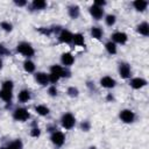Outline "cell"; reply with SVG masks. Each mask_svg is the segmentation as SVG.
<instances>
[{
	"label": "cell",
	"instance_id": "obj_14",
	"mask_svg": "<svg viewBox=\"0 0 149 149\" xmlns=\"http://www.w3.org/2000/svg\"><path fill=\"white\" fill-rule=\"evenodd\" d=\"M36 80L41 85H45L49 81V77L45 73H43V72H38V73H36Z\"/></svg>",
	"mask_w": 149,
	"mask_h": 149
},
{
	"label": "cell",
	"instance_id": "obj_16",
	"mask_svg": "<svg viewBox=\"0 0 149 149\" xmlns=\"http://www.w3.org/2000/svg\"><path fill=\"white\" fill-rule=\"evenodd\" d=\"M137 30H139V33H140V34H142V35L147 36V35L149 34V26H148V23H147V22L141 23V24L137 27Z\"/></svg>",
	"mask_w": 149,
	"mask_h": 149
},
{
	"label": "cell",
	"instance_id": "obj_2",
	"mask_svg": "<svg viewBox=\"0 0 149 149\" xmlns=\"http://www.w3.org/2000/svg\"><path fill=\"white\" fill-rule=\"evenodd\" d=\"M17 51L21 52L22 55L27 56V57H30V56L34 55V49L28 43H21V44H19L17 45Z\"/></svg>",
	"mask_w": 149,
	"mask_h": 149
},
{
	"label": "cell",
	"instance_id": "obj_11",
	"mask_svg": "<svg viewBox=\"0 0 149 149\" xmlns=\"http://www.w3.org/2000/svg\"><path fill=\"white\" fill-rule=\"evenodd\" d=\"M73 61H74V58L70 52H65L62 55V63L64 65H71L73 63Z\"/></svg>",
	"mask_w": 149,
	"mask_h": 149
},
{
	"label": "cell",
	"instance_id": "obj_35",
	"mask_svg": "<svg viewBox=\"0 0 149 149\" xmlns=\"http://www.w3.org/2000/svg\"><path fill=\"white\" fill-rule=\"evenodd\" d=\"M81 127H83L85 130H87V129H88V125H87V123H83V125H81Z\"/></svg>",
	"mask_w": 149,
	"mask_h": 149
},
{
	"label": "cell",
	"instance_id": "obj_15",
	"mask_svg": "<svg viewBox=\"0 0 149 149\" xmlns=\"http://www.w3.org/2000/svg\"><path fill=\"white\" fill-rule=\"evenodd\" d=\"M0 98L3 99L5 101H10V99H12V91L2 88L0 91Z\"/></svg>",
	"mask_w": 149,
	"mask_h": 149
},
{
	"label": "cell",
	"instance_id": "obj_38",
	"mask_svg": "<svg viewBox=\"0 0 149 149\" xmlns=\"http://www.w3.org/2000/svg\"><path fill=\"white\" fill-rule=\"evenodd\" d=\"M0 149H5V148H0Z\"/></svg>",
	"mask_w": 149,
	"mask_h": 149
},
{
	"label": "cell",
	"instance_id": "obj_17",
	"mask_svg": "<svg viewBox=\"0 0 149 149\" xmlns=\"http://www.w3.org/2000/svg\"><path fill=\"white\" fill-rule=\"evenodd\" d=\"M147 1H144V0H136V1H134V7L137 9V10H144L146 9V7H147Z\"/></svg>",
	"mask_w": 149,
	"mask_h": 149
},
{
	"label": "cell",
	"instance_id": "obj_1",
	"mask_svg": "<svg viewBox=\"0 0 149 149\" xmlns=\"http://www.w3.org/2000/svg\"><path fill=\"white\" fill-rule=\"evenodd\" d=\"M74 123H76V120H74V118H73L72 114L66 113V114L63 115V118H62V125H63L64 128L71 129L74 126Z\"/></svg>",
	"mask_w": 149,
	"mask_h": 149
},
{
	"label": "cell",
	"instance_id": "obj_26",
	"mask_svg": "<svg viewBox=\"0 0 149 149\" xmlns=\"http://www.w3.org/2000/svg\"><path fill=\"white\" fill-rule=\"evenodd\" d=\"M106 49H107V51H108L109 54H115V52H116V47H115V44L112 43V42L106 43Z\"/></svg>",
	"mask_w": 149,
	"mask_h": 149
},
{
	"label": "cell",
	"instance_id": "obj_37",
	"mask_svg": "<svg viewBox=\"0 0 149 149\" xmlns=\"http://www.w3.org/2000/svg\"><path fill=\"white\" fill-rule=\"evenodd\" d=\"M1 65H2V62H1V59H0V68H1Z\"/></svg>",
	"mask_w": 149,
	"mask_h": 149
},
{
	"label": "cell",
	"instance_id": "obj_28",
	"mask_svg": "<svg viewBox=\"0 0 149 149\" xmlns=\"http://www.w3.org/2000/svg\"><path fill=\"white\" fill-rule=\"evenodd\" d=\"M2 88H5V90H9V91H12V88H13V83H12V81H9V80H7V81H5V83L2 84Z\"/></svg>",
	"mask_w": 149,
	"mask_h": 149
},
{
	"label": "cell",
	"instance_id": "obj_34",
	"mask_svg": "<svg viewBox=\"0 0 149 149\" xmlns=\"http://www.w3.org/2000/svg\"><path fill=\"white\" fill-rule=\"evenodd\" d=\"M16 5H19V6H23V5H26V1H16Z\"/></svg>",
	"mask_w": 149,
	"mask_h": 149
},
{
	"label": "cell",
	"instance_id": "obj_36",
	"mask_svg": "<svg viewBox=\"0 0 149 149\" xmlns=\"http://www.w3.org/2000/svg\"><path fill=\"white\" fill-rule=\"evenodd\" d=\"M3 52H6V50L3 49V47H0V54H3Z\"/></svg>",
	"mask_w": 149,
	"mask_h": 149
},
{
	"label": "cell",
	"instance_id": "obj_9",
	"mask_svg": "<svg viewBox=\"0 0 149 149\" xmlns=\"http://www.w3.org/2000/svg\"><path fill=\"white\" fill-rule=\"evenodd\" d=\"M112 37H113V40H114L115 42L121 43V44L126 43V41H127V35H126L125 33H121V31L113 34V36H112Z\"/></svg>",
	"mask_w": 149,
	"mask_h": 149
},
{
	"label": "cell",
	"instance_id": "obj_29",
	"mask_svg": "<svg viewBox=\"0 0 149 149\" xmlns=\"http://www.w3.org/2000/svg\"><path fill=\"white\" fill-rule=\"evenodd\" d=\"M68 93H69L70 95H72V97H76V95L78 94V90L74 88V87H70V88L68 90Z\"/></svg>",
	"mask_w": 149,
	"mask_h": 149
},
{
	"label": "cell",
	"instance_id": "obj_7",
	"mask_svg": "<svg viewBox=\"0 0 149 149\" xmlns=\"http://www.w3.org/2000/svg\"><path fill=\"white\" fill-rule=\"evenodd\" d=\"M100 84H101L102 87L111 88V87H113V86L115 85V80H114L113 78H111V77H104V78H101Z\"/></svg>",
	"mask_w": 149,
	"mask_h": 149
},
{
	"label": "cell",
	"instance_id": "obj_18",
	"mask_svg": "<svg viewBox=\"0 0 149 149\" xmlns=\"http://www.w3.org/2000/svg\"><path fill=\"white\" fill-rule=\"evenodd\" d=\"M29 98H30V94H29V91H27V90H22V91L19 93V100H20L21 102L28 101Z\"/></svg>",
	"mask_w": 149,
	"mask_h": 149
},
{
	"label": "cell",
	"instance_id": "obj_13",
	"mask_svg": "<svg viewBox=\"0 0 149 149\" xmlns=\"http://www.w3.org/2000/svg\"><path fill=\"white\" fill-rule=\"evenodd\" d=\"M51 73H54V74H57L58 77H62V76H68L66 73V71L63 69V68H61L59 65H54L52 68H51Z\"/></svg>",
	"mask_w": 149,
	"mask_h": 149
},
{
	"label": "cell",
	"instance_id": "obj_21",
	"mask_svg": "<svg viewBox=\"0 0 149 149\" xmlns=\"http://www.w3.org/2000/svg\"><path fill=\"white\" fill-rule=\"evenodd\" d=\"M91 35L94 37V38H100L101 35H102V30L98 27H93L92 30H91Z\"/></svg>",
	"mask_w": 149,
	"mask_h": 149
},
{
	"label": "cell",
	"instance_id": "obj_33",
	"mask_svg": "<svg viewBox=\"0 0 149 149\" xmlns=\"http://www.w3.org/2000/svg\"><path fill=\"white\" fill-rule=\"evenodd\" d=\"M49 93H50V95H56V94H57L56 87H55V86H51V87L49 88Z\"/></svg>",
	"mask_w": 149,
	"mask_h": 149
},
{
	"label": "cell",
	"instance_id": "obj_32",
	"mask_svg": "<svg viewBox=\"0 0 149 149\" xmlns=\"http://www.w3.org/2000/svg\"><path fill=\"white\" fill-rule=\"evenodd\" d=\"M58 78H59V77H58L57 74H54V73H51V74H50V77H49V80H51L52 83H56V81L58 80Z\"/></svg>",
	"mask_w": 149,
	"mask_h": 149
},
{
	"label": "cell",
	"instance_id": "obj_8",
	"mask_svg": "<svg viewBox=\"0 0 149 149\" xmlns=\"http://www.w3.org/2000/svg\"><path fill=\"white\" fill-rule=\"evenodd\" d=\"M72 34L69 31V30H62L61 35H59V40L61 42H64V43H69L72 41Z\"/></svg>",
	"mask_w": 149,
	"mask_h": 149
},
{
	"label": "cell",
	"instance_id": "obj_3",
	"mask_svg": "<svg viewBox=\"0 0 149 149\" xmlns=\"http://www.w3.org/2000/svg\"><path fill=\"white\" fill-rule=\"evenodd\" d=\"M29 118V113L27 112V109L24 108H17L14 112V119L15 120H20V121H24Z\"/></svg>",
	"mask_w": 149,
	"mask_h": 149
},
{
	"label": "cell",
	"instance_id": "obj_19",
	"mask_svg": "<svg viewBox=\"0 0 149 149\" xmlns=\"http://www.w3.org/2000/svg\"><path fill=\"white\" fill-rule=\"evenodd\" d=\"M72 40L77 45H84V37L81 34H74L72 36Z\"/></svg>",
	"mask_w": 149,
	"mask_h": 149
},
{
	"label": "cell",
	"instance_id": "obj_6",
	"mask_svg": "<svg viewBox=\"0 0 149 149\" xmlns=\"http://www.w3.org/2000/svg\"><path fill=\"white\" fill-rule=\"evenodd\" d=\"M90 12H91V15H92L94 19H97V20H99V19L102 16V14H104V9H102L101 7L95 6V5H93V6L90 8Z\"/></svg>",
	"mask_w": 149,
	"mask_h": 149
},
{
	"label": "cell",
	"instance_id": "obj_10",
	"mask_svg": "<svg viewBox=\"0 0 149 149\" xmlns=\"http://www.w3.org/2000/svg\"><path fill=\"white\" fill-rule=\"evenodd\" d=\"M120 76L122 78H128L129 74H130V68L128 64H121L120 65Z\"/></svg>",
	"mask_w": 149,
	"mask_h": 149
},
{
	"label": "cell",
	"instance_id": "obj_20",
	"mask_svg": "<svg viewBox=\"0 0 149 149\" xmlns=\"http://www.w3.org/2000/svg\"><path fill=\"white\" fill-rule=\"evenodd\" d=\"M36 112L40 114V115H47L49 113V108L47 106H43V105H40V106H36Z\"/></svg>",
	"mask_w": 149,
	"mask_h": 149
},
{
	"label": "cell",
	"instance_id": "obj_31",
	"mask_svg": "<svg viewBox=\"0 0 149 149\" xmlns=\"http://www.w3.org/2000/svg\"><path fill=\"white\" fill-rule=\"evenodd\" d=\"M30 135L34 136V137H37V136L40 135V129H38V128H34V129L30 132Z\"/></svg>",
	"mask_w": 149,
	"mask_h": 149
},
{
	"label": "cell",
	"instance_id": "obj_24",
	"mask_svg": "<svg viewBox=\"0 0 149 149\" xmlns=\"http://www.w3.org/2000/svg\"><path fill=\"white\" fill-rule=\"evenodd\" d=\"M69 13H70V16H71V17L76 19V17L78 16V14H79V9H78L77 6H72V7H70Z\"/></svg>",
	"mask_w": 149,
	"mask_h": 149
},
{
	"label": "cell",
	"instance_id": "obj_12",
	"mask_svg": "<svg viewBox=\"0 0 149 149\" xmlns=\"http://www.w3.org/2000/svg\"><path fill=\"white\" fill-rule=\"evenodd\" d=\"M130 85L134 88H141V87H143L146 85V80L142 79V78H134V79H132Z\"/></svg>",
	"mask_w": 149,
	"mask_h": 149
},
{
	"label": "cell",
	"instance_id": "obj_22",
	"mask_svg": "<svg viewBox=\"0 0 149 149\" xmlns=\"http://www.w3.org/2000/svg\"><path fill=\"white\" fill-rule=\"evenodd\" d=\"M33 6H34V8H36V9H42V8H44V7L47 6V3H45V1H43V0H35V1L33 2Z\"/></svg>",
	"mask_w": 149,
	"mask_h": 149
},
{
	"label": "cell",
	"instance_id": "obj_4",
	"mask_svg": "<svg viewBox=\"0 0 149 149\" xmlns=\"http://www.w3.org/2000/svg\"><path fill=\"white\" fill-rule=\"evenodd\" d=\"M120 118H121V120H122L123 122H132V121L134 120L135 115H134V113H133L132 111L125 109V111H122V112L120 113Z\"/></svg>",
	"mask_w": 149,
	"mask_h": 149
},
{
	"label": "cell",
	"instance_id": "obj_27",
	"mask_svg": "<svg viewBox=\"0 0 149 149\" xmlns=\"http://www.w3.org/2000/svg\"><path fill=\"white\" fill-rule=\"evenodd\" d=\"M106 23H107L108 26L114 24V23H115V16H114V15H108V16L106 17Z\"/></svg>",
	"mask_w": 149,
	"mask_h": 149
},
{
	"label": "cell",
	"instance_id": "obj_5",
	"mask_svg": "<svg viewBox=\"0 0 149 149\" xmlns=\"http://www.w3.org/2000/svg\"><path fill=\"white\" fill-rule=\"evenodd\" d=\"M51 140H52V142L56 144V146H62L63 143H64V140H65V137H64V134L63 133H61V132H56V133H54V135L51 136Z\"/></svg>",
	"mask_w": 149,
	"mask_h": 149
},
{
	"label": "cell",
	"instance_id": "obj_23",
	"mask_svg": "<svg viewBox=\"0 0 149 149\" xmlns=\"http://www.w3.org/2000/svg\"><path fill=\"white\" fill-rule=\"evenodd\" d=\"M22 148V143H21V141H19V140H16V141H14V142H12L7 148H5V149H21Z\"/></svg>",
	"mask_w": 149,
	"mask_h": 149
},
{
	"label": "cell",
	"instance_id": "obj_25",
	"mask_svg": "<svg viewBox=\"0 0 149 149\" xmlns=\"http://www.w3.org/2000/svg\"><path fill=\"white\" fill-rule=\"evenodd\" d=\"M24 70H26L27 72H33V71L35 70V65H34V63L30 62V61L24 62Z\"/></svg>",
	"mask_w": 149,
	"mask_h": 149
},
{
	"label": "cell",
	"instance_id": "obj_30",
	"mask_svg": "<svg viewBox=\"0 0 149 149\" xmlns=\"http://www.w3.org/2000/svg\"><path fill=\"white\" fill-rule=\"evenodd\" d=\"M1 27H2L5 30H7V31L12 30V24H10V23H7V22H2V23H1Z\"/></svg>",
	"mask_w": 149,
	"mask_h": 149
}]
</instances>
